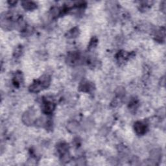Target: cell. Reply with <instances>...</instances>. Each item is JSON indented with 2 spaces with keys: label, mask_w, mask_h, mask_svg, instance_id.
Returning <instances> with one entry per match:
<instances>
[{
  "label": "cell",
  "mask_w": 166,
  "mask_h": 166,
  "mask_svg": "<svg viewBox=\"0 0 166 166\" xmlns=\"http://www.w3.org/2000/svg\"><path fill=\"white\" fill-rule=\"evenodd\" d=\"M162 152L160 149L152 150L151 153V157L154 161L159 160L161 158Z\"/></svg>",
  "instance_id": "7c38bea8"
},
{
  "label": "cell",
  "mask_w": 166,
  "mask_h": 166,
  "mask_svg": "<svg viewBox=\"0 0 166 166\" xmlns=\"http://www.w3.org/2000/svg\"><path fill=\"white\" fill-rule=\"evenodd\" d=\"M22 82V75L20 72L16 73V75L13 79V83H14V85L17 87L20 86V84Z\"/></svg>",
  "instance_id": "4fadbf2b"
},
{
  "label": "cell",
  "mask_w": 166,
  "mask_h": 166,
  "mask_svg": "<svg viewBox=\"0 0 166 166\" xmlns=\"http://www.w3.org/2000/svg\"><path fill=\"white\" fill-rule=\"evenodd\" d=\"M55 104L52 101H45L42 104V112L45 114H51L55 110Z\"/></svg>",
  "instance_id": "277c9868"
},
{
  "label": "cell",
  "mask_w": 166,
  "mask_h": 166,
  "mask_svg": "<svg viewBox=\"0 0 166 166\" xmlns=\"http://www.w3.org/2000/svg\"><path fill=\"white\" fill-rule=\"evenodd\" d=\"M20 52H22V48H20V47H18V48H17L15 51L14 55H16V57L20 56V55H21V53Z\"/></svg>",
  "instance_id": "9a60e30c"
},
{
  "label": "cell",
  "mask_w": 166,
  "mask_h": 166,
  "mask_svg": "<svg viewBox=\"0 0 166 166\" xmlns=\"http://www.w3.org/2000/svg\"><path fill=\"white\" fill-rule=\"evenodd\" d=\"M94 88V84L90 83L89 81L84 80L82 83L80 84L79 89L81 91H84V92H90L91 91H92Z\"/></svg>",
  "instance_id": "5b68a950"
},
{
  "label": "cell",
  "mask_w": 166,
  "mask_h": 166,
  "mask_svg": "<svg viewBox=\"0 0 166 166\" xmlns=\"http://www.w3.org/2000/svg\"><path fill=\"white\" fill-rule=\"evenodd\" d=\"M81 55L79 52L73 51L69 53L66 57V62L71 66L77 65L78 64L81 62Z\"/></svg>",
  "instance_id": "6da1fadb"
},
{
  "label": "cell",
  "mask_w": 166,
  "mask_h": 166,
  "mask_svg": "<svg viewBox=\"0 0 166 166\" xmlns=\"http://www.w3.org/2000/svg\"><path fill=\"white\" fill-rule=\"evenodd\" d=\"M57 148V151H58L61 157H62V156L67 154V152H68L69 149V146L66 143H60L58 144Z\"/></svg>",
  "instance_id": "52a82bcc"
},
{
  "label": "cell",
  "mask_w": 166,
  "mask_h": 166,
  "mask_svg": "<svg viewBox=\"0 0 166 166\" xmlns=\"http://www.w3.org/2000/svg\"><path fill=\"white\" fill-rule=\"evenodd\" d=\"M40 82H41L43 88H47V87L49 86L50 83H51V78L49 75H44L42 77H40L39 79Z\"/></svg>",
  "instance_id": "30bf717a"
},
{
  "label": "cell",
  "mask_w": 166,
  "mask_h": 166,
  "mask_svg": "<svg viewBox=\"0 0 166 166\" xmlns=\"http://www.w3.org/2000/svg\"><path fill=\"white\" fill-rule=\"evenodd\" d=\"M155 37L156 40H157L158 42H164L165 38V29L161 28L160 30H158V31L156 33Z\"/></svg>",
  "instance_id": "9c48e42d"
},
{
  "label": "cell",
  "mask_w": 166,
  "mask_h": 166,
  "mask_svg": "<svg viewBox=\"0 0 166 166\" xmlns=\"http://www.w3.org/2000/svg\"><path fill=\"white\" fill-rule=\"evenodd\" d=\"M134 130L138 135H144L147 133L148 126L147 123L142 121H136L134 123Z\"/></svg>",
  "instance_id": "7a4b0ae2"
},
{
  "label": "cell",
  "mask_w": 166,
  "mask_h": 166,
  "mask_svg": "<svg viewBox=\"0 0 166 166\" xmlns=\"http://www.w3.org/2000/svg\"><path fill=\"white\" fill-rule=\"evenodd\" d=\"M23 9L28 11H32L36 8V4L33 1H23L22 3Z\"/></svg>",
  "instance_id": "ba28073f"
},
{
  "label": "cell",
  "mask_w": 166,
  "mask_h": 166,
  "mask_svg": "<svg viewBox=\"0 0 166 166\" xmlns=\"http://www.w3.org/2000/svg\"><path fill=\"white\" fill-rule=\"evenodd\" d=\"M97 43V40L96 38H93L91 40V41L90 42V44H89V46H88V49H91L94 48V47L96 46Z\"/></svg>",
  "instance_id": "5bb4252c"
},
{
  "label": "cell",
  "mask_w": 166,
  "mask_h": 166,
  "mask_svg": "<svg viewBox=\"0 0 166 166\" xmlns=\"http://www.w3.org/2000/svg\"><path fill=\"white\" fill-rule=\"evenodd\" d=\"M79 30L77 28H74L73 29H71L66 34V37L68 38H76V37L79 35Z\"/></svg>",
  "instance_id": "8fae6325"
},
{
  "label": "cell",
  "mask_w": 166,
  "mask_h": 166,
  "mask_svg": "<svg viewBox=\"0 0 166 166\" xmlns=\"http://www.w3.org/2000/svg\"><path fill=\"white\" fill-rule=\"evenodd\" d=\"M22 121L25 125H32L35 121V112L33 110H29L24 113L22 117Z\"/></svg>",
  "instance_id": "3957f363"
},
{
  "label": "cell",
  "mask_w": 166,
  "mask_h": 166,
  "mask_svg": "<svg viewBox=\"0 0 166 166\" xmlns=\"http://www.w3.org/2000/svg\"><path fill=\"white\" fill-rule=\"evenodd\" d=\"M43 88L42 84L40 80H37L34 81L33 84L29 86V91L33 93L39 92Z\"/></svg>",
  "instance_id": "8992f818"
}]
</instances>
